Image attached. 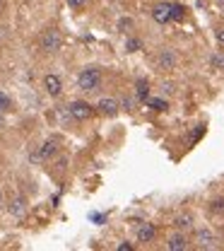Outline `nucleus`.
I'll list each match as a JSON object with an SVG mask.
<instances>
[{
    "instance_id": "nucleus-1",
    "label": "nucleus",
    "mask_w": 224,
    "mask_h": 251,
    "mask_svg": "<svg viewBox=\"0 0 224 251\" xmlns=\"http://www.w3.org/2000/svg\"><path fill=\"white\" fill-rule=\"evenodd\" d=\"M77 87H80L82 92H94V90H99V87H101V70L94 68V65L84 68V70L77 75Z\"/></svg>"
},
{
    "instance_id": "nucleus-2",
    "label": "nucleus",
    "mask_w": 224,
    "mask_h": 251,
    "mask_svg": "<svg viewBox=\"0 0 224 251\" xmlns=\"http://www.w3.org/2000/svg\"><path fill=\"white\" fill-rule=\"evenodd\" d=\"M39 46H41V51H46V54H56V51L63 49V34L51 27V29H46V32L41 34Z\"/></svg>"
},
{
    "instance_id": "nucleus-3",
    "label": "nucleus",
    "mask_w": 224,
    "mask_h": 251,
    "mask_svg": "<svg viewBox=\"0 0 224 251\" xmlns=\"http://www.w3.org/2000/svg\"><path fill=\"white\" fill-rule=\"evenodd\" d=\"M154 63H157L159 70H174V68L178 65V54H176L174 49H159Z\"/></svg>"
},
{
    "instance_id": "nucleus-4",
    "label": "nucleus",
    "mask_w": 224,
    "mask_h": 251,
    "mask_svg": "<svg viewBox=\"0 0 224 251\" xmlns=\"http://www.w3.org/2000/svg\"><path fill=\"white\" fill-rule=\"evenodd\" d=\"M68 111H70V116H73L75 121H87V119L94 116V107H92L89 102H82V99L73 102V104L68 107Z\"/></svg>"
},
{
    "instance_id": "nucleus-5",
    "label": "nucleus",
    "mask_w": 224,
    "mask_h": 251,
    "mask_svg": "<svg viewBox=\"0 0 224 251\" xmlns=\"http://www.w3.org/2000/svg\"><path fill=\"white\" fill-rule=\"evenodd\" d=\"M166 249L169 251H186L191 249V239L186 232H176L171 237H166Z\"/></svg>"
},
{
    "instance_id": "nucleus-6",
    "label": "nucleus",
    "mask_w": 224,
    "mask_h": 251,
    "mask_svg": "<svg viewBox=\"0 0 224 251\" xmlns=\"http://www.w3.org/2000/svg\"><path fill=\"white\" fill-rule=\"evenodd\" d=\"M152 19L157 24H169L171 22V2H157L152 7Z\"/></svg>"
},
{
    "instance_id": "nucleus-7",
    "label": "nucleus",
    "mask_w": 224,
    "mask_h": 251,
    "mask_svg": "<svg viewBox=\"0 0 224 251\" xmlns=\"http://www.w3.org/2000/svg\"><path fill=\"white\" fill-rule=\"evenodd\" d=\"M193 242H195L198 249H217V237L210 230H198Z\"/></svg>"
},
{
    "instance_id": "nucleus-8",
    "label": "nucleus",
    "mask_w": 224,
    "mask_h": 251,
    "mask_svg": "<svg viewBox=\"0 0 224 251\" xmlns=\"http://www.w3.org/2000/svg\"><path fill=\"white\" fill-rule=\"evenodd\" d=\"M118 109H121V104H118V99H113V97H101V99L96 102V111L104 114V116H116Z\"/></svg>"
},
{
    "instance_id": "nucleus-9",
    "label": "nucleus",
    "mask_w": 224,
    "mask_h": 251,
    "mask_svg": "<svg viewBox=\"0 0 224 251\" xmlns=\"http://www.w3.org/2000/svg\"><path fill=\"white\" fill-rule=\"evenodd\" d=\"M44 87H46V94H51V97H61V92H63V80L58 77V75H46L44 77Z\"/></svg>"
},
{
    "instance_id": "nucleus-10",
    "label": "nucleus",
    "mask_w": 224,
    "mask_h": 251,
    "mask_svg": "<svg viewBox=\"0 0 224 251\" xmlns=\"http://www.w3.org/2000/svg\"><path fill=\"white\" fill-rule=\"evenodd\" d=\"M56 152H58V143L56 140H46L39 147V152L34 155V160H51V157H56Z\"/></svg>"
},
{
    "instance_id": "nucleus-11",
    "label": "nucleus",
    "mask_w": 224,
    "mask_h": 251,
    "mask_svg": "<svg viewBox=\"0 0 224 251\" xmlns=\"http://www.w3.org/2000/svg\"><path fill=\"white\" fill-rule=\"evenodd\" d=\"M154 237H157V227H154V225H149V222H145V225L138 230V234H135V239H138L140 244H149V242H154Z\"/></svg>"
},
{
    "instance_id": "nucleus-12",
    "label": "nucleus",
    "mask_w": 224,
    "mask_h": 251,
    "mask_svg": "<svg viewBox=\"0 0 224 251\" xmlns=\"http://www.w3.org/2000/svg\"><path fill=\"white\" fill-rule=\"evenodd\" d=\"M7 210H10V215H15V217H24V213H27V200H24V198H15V200L7 205Z\"/></svg>"
},
{
    "instance_id": "nucleus-13",
    "label": "nucleus",
    "mask_w": 224,
    "mask_h": 251,
    "mask_svg": "<svg viewBox=\"0 0 224 251\" xmlns=\"http://www.w3.org/2000/svg\"><path fill=\"white\" fill-rule=\"evenodd\" d=\"M135 94H138V102H147L149 97V82L147 80H138V85H135Z\"/></svg>"
},
{
    "instance_id": "nucleus-14",
    "label": "nucleus",
    "mask_w": 224,
    "mask_h": 251,
    "mask_svg": "<svg viewBox=\"0 0 224 251\" xmlns=\"http://www.w3.org/2000/svg\"><path fill=\"white\" fill-rule=\"evenodd\" d=\"M174 225H176L178 232H188V230L193 227V217H191V215H178V217L174 220Z\"/></svg>"
},
{
    "instance_id": "nucleus-15",
    "label": "nucleus",
    "mask_w": 224,
    "mask_h": 251,
    "mask_svg": "<svg viewBox=\"0 0 224 251\" xmlns=\"http://www.w3.org/2000/svg\"><path fill=\"white\" fill-rule=\"evenodd\" d=\"M145 104H147V107H152L154 111H159V114L169 109V102H166V99H159V97H154V99H149V97H147V102H145Z\"/></svg>"
},
{
    "instance_id": "nucleus-16",
    "label": "nucleus",
    "mask_w": 224,
    "mask_h": 251,
    "mask_svg": "<svg viewBox=\"0 0 224 251\" xmlns=\"http://www.w3.org/2000/svg\"><path fill=\"white\" fill-rule=\"evenodd\" d=\"M183 17H186V7L171 2V22H178V19H183Z\"/></svg>"
},
{
    "instance_id": "nucleus-17",
    "label": "nucleus",
    "mask_w": 224,
    "mask_h": 251,
    "mask_svg": "<svg viewBox=\"0 0 224 251\" xmlns=\"http://www.w3.org/2000/svg\"><path fill=\"white\" fill-rule=\"evenodd\" d=\"M12 109V99L5 94V92H0V114H5V111H10Z\"/></svg>"
},
{
    "instance_id": "nucleus-18",
    "label": "nucleus",
    "mask_w": 224,
    "mask_h": 251,
    "mask_svg": "<svg viewBox=\"0 0 224 251\" xmlns=\"http://www.w3.org/2000/svg\"><path fill=\"white\" fill-rule=\"evenodd\" d=\"M126 49H128V51H140V49H143V41H140V39H133V36H130V39L126 41Z\"/></svg>"
},
{
    "instance_id": "nucleus-19",
    "label": "nucleus",
    "mask_w": 224,
    "mask_h": 251,
    "mask_svg": "<svg viewBox=\"0 0 224 251\" xmlns=\"http://www.w3.org/2000/svg\"><path fill=\"white\" fill-rule=\"evenodd\" d=\"M210 210H212V213H224V198H215V200L210 203Z\"/></svg>"
},
{
    "instance_id": "nucleus-20",
    "label": "nucleus",
    "mask_w": 224,
    "mask_h": 251,
    "mask_svg": "<svg viewBox=\"0 0 224 251\" xmlns=\"http://www.w3.org/2000/svg\"><path fill=\"white\" fill-rule=\"evenodd\" d=\"M130 27H133V19H130V17H121V19H118V29H121V32H128Z\"/></svg>"
},
{
    "instance_id": "nucleus-21",
    "label": "nucleus",
    "mask_w": 224,
    "mask_h": 251,
    "mask_svg": "<svg viewBox=\"0 0 224 251\" xmlns=\"http://www.w3.org/2000/svg\"><path fill=\"white\" fill-rule=\"evenodd\" d=\"M212 68L224 70V54H215V56H212Z\"/></svg>"
},
{
    "instance_id": "nucleus-22",
    "label": "nucleus",
    "mask_w": 224,
    "mask_h": 251,
    "mask_svg": "<svg viewBox=\"0 0 224 251\" xmlns=\"http://www.w3.org/2000/svg\"><path fill=\"white\" fill-rule=\"evenodd\" d=\"M65 2H68V5L73 7V10H82V7H84V5H87L89 0H65Z\"/></svg>"
},
{
    "instance_id": "nucleus-23",
    "label": "nucleus",
    "mask_w": 224,
    "mask_h": 251,
    "mask_svg": "<svg viewBox=\"0 0 224 251\" xmlns=\"http://www.w3.org/2000/svg\"><path fill=\"white\" fill-rule=\"evenodd\" d=\"M121 104V109H133V102L130 99H123V102H118Z\"/></svg>"
},
{
    "instance_id": "nucleus-24",
    "label": "nucleus",
    "mask_w": 224,
    "mask_h": 251,
    "mask_svg": "<svg viewBox=\"0 0 224 251\" xmlns=\"http://www.w3.org/2000/svg\"><path fill=\"white\" fill-rule=\"evenodd\" d=\"M118 251H133V244H130V242H128V244H121Z\"/></svg>"
},
{
    "instance_id": "nucleus-25",
    "label": "nucleus",
    "mask_w": 224,
    "mask_h": 251,
    "mask_svg": "<svg viewBox=\"0 0 224 251\" xmlns=\"http://www.w3.org/2000/svg\"><path fill=\"white\" fill-rule=\"evenodd\" d=\"M217 39H220V41L224 44V29H220V32H217Z\"/></svg>"
},
{
    "instance_id": "nucleus-26",
    "label": "nucleus",
    "mask_w": 224,
    "mask_h": 251,
    "mask_svg": "<svg viewBox=\"0 0 224 251\" xmlns=\"http://www.w3.org/2000/svg\"><path fill=\"white\" fill-rule=\"evenodd\" d=\"M2 203H5V198H2V191H0V210H2Z\"/></svg>"
},
{
    "instance_id": "nucleus-27",
    "label": "nucleus",
    "mask_w": 224,
    "mask_h": 251,
    "mask_svg": "<svg viewBox=\"0 0 224 251\" xmlns=\"http://www.w3.org/2000/svg\"><path fill=\"white\" fill-rule=\"evenodd\" d=\"M0 7H2V0H0Z\"/></svg>"
}]
</instances>
